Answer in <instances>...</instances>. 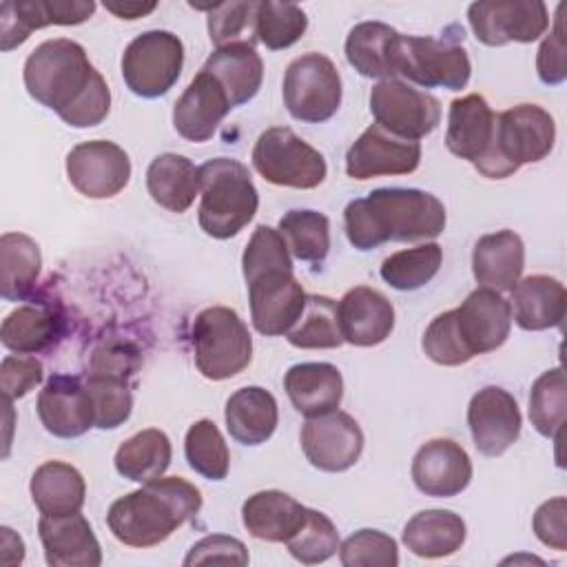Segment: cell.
Segmentation results:
<instances>
[{
    "mask_svg": "<svg viewBox=\"0 0 567 567\" xmlns=\"http://www.w3.org/2000/svg\"><path fill=\"white\" fill-rule=\"evenodd\" d=\"M22 78L27 93L73 128L97 126L111 111L109 84L75 40L53 38L38 44Z\"/></svg>",
    "mask_w": 567,
    "mask_h": 567,
    "instance_id": "1",
    "label": "cell"
},
{
    "mask_svg": "<svg viewBox=\"0 0 567 567\" xmlns=\"http://www.w3.org/2000/svg\"><path fill=\"white\" fill-rule=\"evenodd\" d=\"M348 241L372 250L385 241L434 239L445 230L443 202L419 188H377L343 210Z\"/></svg>",
    "mask_w": 567,
    "mask_h": 567,
    "instance_id": "2",
    "label": "cell"
},
{
    "mask_svg": "<svg viewBox=\"0 0 567 567\" xmlns=\"http://www.w3.org/2000/svg\"><path fill=\"white\" fill-rule=\"evenodd\" d=\"M241 270L255 330L266 337L286 334L299 319L308 295L292 275L290 250L281 233L259 224L246 244Z\"/></svg>",
    "mask_w": 567,
    "mask_h": 567,
    "instance_id": "3",
    "label": "cell"
},
{
    "mask_svg": "<svg viewBox=\"0 0 567 567\" xmlns=\"http://www.w3.org/2000/svg\"><path fill=\"white\" fill-rule=\"evenodd\" d=\"M202 509V492L182 476H159L113 501L111 534L128 547H155Z\"/></svg>",
    "mask_w": 567,
    "mask_h": 567,
    "instance_id": "4",
    "label": "cell"
},
{
    "mask_svg": "<svg viewBox=\"0 0 567 567\" xmlns=\"http://www.w3.org/2000/svg\"><path fill=\"white\" fill-rule=\"evenodd\" d=\"M554 142V117L538 104H518L496 115L492 146L474 168L489 179H505L523 164L545 159Z\"/></svg>",
    "mask_w": 567,
    "mask_h": 567,
    "instance_id": "5",
    "label": "cell"
},
{
    "mask_svg": "<svg viewBox=\"0 0 567 567\" xmlns=\"http://www.w3.org/2000/svg\"><path fill=\"white\" fill-rule=\"evenodd\" d=\"M197 221L208 237H235L257 213L259 195L248 168L233 157H215L199 166Z\"/></svg>",
    "mask_w": 567,
    "mask_h": 567,
    "instance_id": "6",
    "label": "cell"
},
{
    "mask_svg": "<svg viewBox=\"0 0 567 567\" xmlns=\"http://www.w3.org/2000/svg\"><path fill=\"white\" fill-rule=\"evenodd\" d=\"M193 357L202 377L224 381L252 361V337L244 319L226 306H210L202 310L190 330Z\"/></svg>",
    "mask_w": 567,
    "mask_h": 567,
    "instance_id": "7",
    "label": "cell"
},
{
    "mask_svg": "<svg viewBox=\"0 0 567 567\" xmlns=\"http://www.w3.org/2000/svg\"><path fill=\"white\" fill-rule=\"evenodd\" d=\"M463 38L443 40L430 35H401L394 47V71L423 89L461 91L470 82L472 64L461 47Z\"/></svg>",
    "mask_w": 567,
    "mask_h": 567,
    "instance_id": "8",
    "label": "cell"
},
{
    "mask_svg": "<svg viewBox=\"0 0 567 567\" xmlns=\"http://www.w3.org/2000/svg\"><path fill=\"white\" fill-rule=\"evenodd\" d=\"M252 166L266 182L301 190L317 188L328 175L323 155L288 126L266 128L257 137Z\"/></svg>",
    "mask_w": 567,
    "mask_h": 567,
    "instance_id": "9",
    "label": "cell"
},
{
    "mask_svg": "<svg viewBox=\"0 0 567 567\" xmlns=\"http://www.w3.org/2000/svg\"><path fill=\"white\" fill-rule=\"evenodd\" d=\"M184 66L182 40L162 29L144 31L128 42L122 55L124 84L137 97H162L179 80Z\"/></svg>",
    "mask_w": 567,
    "mask_h": 567,
    "instance_id": "10",
    "label": "cell"
},
{
    "mask_svg": "<svg viewBox=\"0 0 567 567\" xmlns=\"http://www.w3.org/2000/svg\"><path fill=\"white\" fill-rule=\"evenodd\" d=\"M281 93L295 120L321 124L339 111L341 75L328 55L310 51L288 64Z\"/></svg>",
    "mask_w": 567,
    "mask_h": 567,
    "instance_id": "11",
    "label": "cell"
},
{
    "mask_svg": "<svg viewBox=\"0 0 567 567\" xmlns=\"http://www.w3.org/2000/svg\"><path fill=\"white\" fill-rule=\"evenodd\" d=\"M370 113L377 124L403 140H421L441 122V102L427 91L388 78L379 80L370 91Z\"/></svg>",
    "mask_w": 567,
    "mask_h": 567,
    "instance_id": "12",
    "label": "cell"
},
{
    "mask_svg": "<svg viewBox=\"0 0 567 567\" xmlns=\"http://www.w3.org/2000/svg\"><path fill=\"white\" fill-rule=\"evenodd\" d=\"M470 27L478 42L503 47L507 42H534L549 27V13L540 0H483L467 9Z\"/></svg>",
    "mask_w": 567,
    "mask_h": 567,
    "instance_id": "13",
    "label": "cell"
},
{
    "mask_svg": "<svg viewBox=\"0 0 567 567\" xmlns=\"http://www.w3.org/2000/svg\"><path fill=\"white\" fill-rule=\"evenodd\" d=\"M66 177L80 195L89 199H109L128 184L131 159L115 142H82L66 155Z\"/></svg>",
    "mask_w": 567,
    "mask_h": 567,
    "instance_id": "14",
    "label": "cell"
},
{
    "mask_svg": "<svg viewBox=\"0 0 567 567\" xmlns=\"http://www.w3.org/2000/svg\"><path fill=\"white\" fill-rule=\"evenodd\" d=\"M299 439L310 465L323 472H346L363 452V432L359 423L341 410L310 416L303 423Z\"/></svg>",
    "mask_w": 567,
    "mask_h": 567,
    "instance_id": "15",
    "label": "cell"
},
{
    "mask_svg": "<svg viewBox=\"0 0 567 567\" xmlns=\"http://www.w3.org/2000/svg\"><path fill=\"white\" fill-rule=\"evenodd\" d=\"M454 326L465 352L474 359L476 354L492 352L507 341L512 306L498 290L481 286L472 290L458 308H454Z\"/></svg>",
    "mask_w": 567,
    "mask_h": 567,
    "instance_id": "16",
    "label": "cell"
},
{
    "mask_svg": "<svg viewBox=\"0 0 567 567\" xmlns=\"http://www.w3.org/2000/svg\"><path fill=\"white\" fill-rule=\"evenodd\" d=\"M421 164V144L370 124L346 153V173L352 179L408 175Z\"/></svg>",
    "mask_w": 567,
    "mask_h": 567,
    "instance_id": "17",
    "label": "cell"
},
{
    "mask_svg": "<svg viewBox=\"0 0 567 567\" xmlns=\"http://www.w3.org/2000/svg\"><path fill=\"white\" fill-rule=\"evenodd\" d=\"M467 425L481 454L501 456L520 436L523 416L516 399L507 390L485 385L467 405Z\"/></svg>",
    "mask_w": 567,
    "mask_h": 567,
    "instance_id": "18",
    "label": "cell"
},
{
    "mask_svg": "<svg viewBox=\"0 0 567 567\" xmlns=\"http://www.w3.org/2000/svg\"><path fill=\"white\" fill-rule=\"evenodd\" d=\"M40 423L58 439H78L95 425L93 401L80 377L53 374L35 401Z\"/></svg>",
    "mask_w": 567,
    "mask_h": 567,
    "instance_id": "19",
    "label": "cell"
},
{
    "mask_svg": "<svg viewBox=\"0 0 567 567\" xmlns=\"http://www.w3.org/2000/svg\"><path fill=\"white\" fill-rule=\"evenodd\" d=\"M93 0L4 2L0 9V49H16L31 35L33 29H44L49 24H82L93 16Z\"/></svg>",
    "mask_w": 567,
    "mask_h": 567,
    "instance_id": "20",
    "label": "cell"
},
{
    "mask_svg": "<svg viewBox=\"0 0 567 567\" xmlns=\"http://www.w3.org/2000/svg\"><path fill=\"white\" fill-rule=\"evenodd\" d=\"M412 481L425 496H456L472 481L470 454L452 439H432L412 458Z\"/></svg>",
    "mask_w": 567,
    "mask_h": 567,
    "instance_id": "21",
    "label": "cell"
},
{
    "mask_svg": "<svg viewBox=\"0 0 567 567\" xmlns=\"http://www.w3.org/2000/svg\"><path fill=\"white\" fill-rule=\"evenodd\" d=\"M230 109L224 86L202 69L175 102L173 126L184 140L202 144L215 135Z\"/></svg>",
    "mask_w": 567,
    "mask_h": 567,
    "instance_id": "22",
    "label": "cell"
},
{
    "mask_svg": "<svg viewBox=\"0 0 567 567\" xmlns=\"http://www.w3.org/2000/svg\"><path fill=\"white\" fill-rule=\"evenodd\" d=\"M38 534L44 558L51 567H97L102 565V547L91 523L80 514L47 516L38 520Z\"/></svg>",
    "mask_w": 567,
    "mask_h": 567,
    "instance_id": "23",
    "label": "cell"
},
{
    "mask_svg": "<svg viewBox=\"0 0 567 567\" xmlns=\"http://www.w3.org/2000/svg\"><path fill=\"white\" fill-rule=\"evenodd\" d=\"M337 315L343 341L359 348L383 343L394 328V308L390 299L368 286L348 290L337 303Z\"/></svg>",
    "mask_w": 567,
    "mask_h": 567,
    "instance_id": "24",
    "label": "cell"
},
{
    "mask_svg": "<svg viewBox=\"0 0 567 567\" xmlns=\"http://www.w3.org/2000/svg\"><path fill=\"white\" fill-rule=\"evenodd\" d=\"M496 113L478 93L463 95L450 104L445 146L452 155L476 164L494 137Z\"/></svg>",
    "mask_w": 567,
    "mask_h": 567,
    "instance_id": "25",
    "label": "cell"
},
{
    "mask_svg": "<svg viewBox=\"0 0 567 567\" xmlns=\"http://www.w3.org/2000/svg\"><path fill=\"white\" fill-rule=\"evenodd\" d=\"M525 268V244L514 230L483 235L472 250V272L483 288L512 292Z\"/></svg>",
    "mask_w": 567,
    "mask_h": 567,
    "instance_id": "26",
    "label": "cell"
},
{
    "mask_svg": "<svg viewBox=\"0 0 567 567\" xmlns=\"http://www.w3.org/2000/svg\"><path fill=\"white\" fill-rule=\"evenodd\" d=\"M284 390L292 408L310 419L339 408L343 396V377L332 363H297L286 372Z\"/></svg>",
    "mask_w": 567,
    "mask_h": 567,
    "instance_id": "27",
    "label": "cell"
},
{
    "mask_svg": "<svg viewBox=\"0 0 567 567\" xmlns=\"http://www.w3.org/2000/svg\"><path fill=\"white\" fill-rule=\"evenodd\" d=\"M565 286L549 275H532L518 279L512 288V319L518 328L538 332L558 328L565 319Z\"/></svg>",
    "mask_w": 567,
    "mask_h": 567,
    "instance_id": "28",
    "label": "cell"
},
{
    "mask_svg": "<svg viewBox=\"0 0 567 567\" xmlns=\"http://www.w3.org/2000/svg\"><path fill=\"white\" fill-rule=\"evenodd\" d=\"M308 507L281 489L255 492L241 505V520L250 536L266 543H286L306 520Z\"/></svg>",
    "mask_w": 567,
    "mask_h": 567,
    "instance_id": "29",
    "label": "cell"
},
{
    "mask_svg": "<svg viewBox=\"0 0 567 567\" xmlns=\"http://www.w3.org/2000/svg\"><path fill=\"white\" fill-rule=\"evenodd\" d=\"M202 69L224 86L233 109L250 102L261 89L264 62L248 40L217 47Z\"/></svg>",
    "mask_w": 567,
    "mask_h": 567,
    "instance_id": "30",
    "label": "cell"
},
{
    "mask_svg": "<svg viewBox=\"0 0 567 567\" xmlns=\"http://www.w3.org/2000/svg\"><path fill=\"white\" fill-rule=\"evenodd\" d=\"M64 317L49 303L18 306L0 326V341L16 354H38L64 334Z\"/></svg>",
    "mask_w": 567,
    "mask_h": 567,
    "instance_id": "31",
    "label": "cell"
},
{
    "mask_svg": "<svg viewBox=\"0 0 567 567\" xmlns=\"http://www.w3.org/2000/svg\"><path fill=\"white\" fill-rule=\"evenodd\" d=\"M224 416L230 436L241 445L266 443L279 423L275 396L259 385H248L233 392L226 401Z\"/></svg>",
    "mask_w": 567,
    "mask_h": 567,
    "instance_id": "32",
    "label": "cell"
},
{
    "mask_svg": "<svg viewBox=\"0 0 567 567\" xmlns=\"http://www.w3.org/2000/svg\"><path fill=\"white\" fill-rule=\"evenodd\" d=\"M146 188L162 208L186 213L202 190L199 168L184 155L162 153L146 168Z\"/></svg>",
    "mask_w": 567,
    "mask_h": 567,
    "instance_id": "33",
    "label": "cell"
},
{
    "mask_svg": "<svg viewBox=\"0 0 567 567\" xmlns=\"http://www.w3.org/2000/svg\"><path fill=\"white\" fill-rule=\"evenodd\" d=\"M465 520L450 509H423L403 527V545L421 558L456 554L465 543Z\"/></svg>",
    "mask_w": 567,
    "mask_h": 567,
    "instance_id": "34",
    "label": "cell"
},
{
    "mask_svg": "<svg viewBox=\"0 0 567 567\" xmlns=\"http://www.w3.org/2000/svg\"><path fill=\"white\" fill-rule=\"evenodd\" d=\"M29 489L35 507L47 516L80 512L86 496L84 476L78 467L64 461H47L35 467Z\"/></svg>",
    "mask_w": 567,
    "mask_h": 567,
    "instance_id": "35",
    "label": "cell"
},
{
    "mask_svg": "<svg viewBox=\"0 0 567 567\" xmlns=\"http://www.w3.org/2000/svg\"><path fill=\"white\" fill-rule=\"evenodd\" d=\"M399 31L385 22H359L346 38V58L363 78H394V47Z\"/></svg>",
    "mask_w": 567,
    "mask_h": 567,
    "instance_id": "36",
    "label": "cell"
},
{
    "mask_svg": "<svg viewBox=\"0 0 567 567\" xmlns=\"http://www.w3.org/2000/svg\"><path fill=\"white\" fill-rule=\"evenodd\" d=\"M40 246L24 233L0 237V295L4 301L27 299L40 277Z\"/></svg>",
    "mask_w": 567,
    "mask_h": 567,
    "instance_id": "37",
    "label": "cell"
},
{
    "mask_svg": "<svg viewBox=\"0 0 567 567\" xmlns=\"http://www.w3.org/2000/svg\"><path fill=\"white\" fill-rule=\"evenodd\" d=\"M171 456H173V447L166 432L148 427L126 439L117 447L113 461H115V470L124 478L144 485L148 481L164 476V472L171 465Z\"/></svg>",
    "mask_w": 567,
    "mask_h": 567,
    "instance_id": "38",
    "label": "cell"
},
{
    "mask_svg": "<svg viewBox=\"0 0 567 567\" xmlns=\"http://www.w3.org/2000/svg\"><path fill=\"white\" fill-rule=\"evenodd\" d=\"M286 339L301 350L339 348L343 334L339 328L337 301L326 295H308L306 306L295 326L286 332Z\"/></svg>",
    "mask_w": 567,
    "mask_h": 567,
    "instance_id": "39",
    "label": "cell"
},
{
    "mask_svg": "<svg viewBox=\"0 0 567 567\" xmlns=\"http://www.w3.org/2000/svg\"><path fill=\"white\" fill-rule=\"evenodd\" d=\"M279 233L299 261L321 264L330 250V221L319 210L292 208L279 219Z\"/></svg>",
    "mask_w": 567,
    "mask_h": 567,
    "instance_id": "40",
    "label": "cell"
},
{
    "mask_svg": "<svg viewBox=\"0 0 567 567\" xmlns=\"http://www.w3.org/2000/svg\"><path fill=\"white\" fill-rule=\"evenodd\" d=\"M443 261V248L436 241H427L414 248L392 252L381 264V279L394 290H419L432 281Z\"/></svg>",
    "mask_w": 567,
    "mask_h": 567,
    "instance_id": "41",
    "label": "cell"
},
{
    "mask_svg": "<svg viewBox=\"0 0 567 567\" xmlns=\"http://www.w3.org/2000/svg\"><path fill=\"white\" fill-rule=\"evenodd\" d=\"M308 29V16L299 4L292 2H257L252 33L270 51L292 47Z\"/></svg>",
    "mask_w": 567,
    "mask_h": 567,
    "instance_id": "42",
    "label": "cell"
},
{
    "mask_svg": "<svg viewBox=\"0 0 567 567\" xmlns=\"http://www.w3.org/2000/svg\"><path fill=\"white\" fill-rule=\"evenodd\" d=\"M184 454L197 474L208 481H224L230 467V452L228 445L210 419L195 421L184 439Z\"/></svg>",
    "mask_w": 567,
    "mask_h": 567,
    "instance_id": "43",
    "label": "cell"
},
{
    "mask_svg": "<svg viewBox=\"0 0 567 567\" xmlns=\"http://www.w3.org/2000/svg\"><path fill=\"white\" fill-rule=\"evenodd\" d=\"M567 390L563 368H551L543 372L529 392V421L538 434L547 439H560L565 425Z\"/></svg>",
    "mask_w": 567,
    "mask_h": 567,
    "instance_id": "44",
    "label": "cell"
},
{
    "mask_svg": "<svg viewBox=\"0 0 567 567\" xmlns=\"http://www.w3.org/2000/svg\"><path fill=\"white\" fill-rule=\"evenodd\" d=\"M286 547L303 565L326 563L339 549V532L323 512L308 507L303 525L286 540Z\"/></svg>",
    "mask_w": 567,
    "mask_h": 567,
    "instance_id": "45",
    "label": "cell"
},
{
    "mask_svg": "<svg viewBox=\"0 0 567 567\" xmlns=\"http://www.w3.org/2000/svg\"><path fill=\"white\" fill-rule=\"evenodd\" d=\"M84 383L93 401L95 427L115 430L131 416L133 392H131L128 379L89 372Z\"/></svg>",
    "mask_w": 567,
    "mask_h": 567,
    "instance_id": "46",
    "label": "cell"
},
{
    "mask_svg": "<svg viewBox=\"0 0 567 567\" xmlns=\"http://www.w3.org/2000/svg\"><path fill=\"white\" fill-rule=\"evenodd\" d=\"M339 560L346 567H396L399 547L385 532L359 529L339 545Z\"/></svg>",
    "mask_w": 567,
    "mask_h": 567,
    "instance_id": "47",
    "label": "cell"
},
{
    "mask_svg": "<svg viewBox=\"0 0 567 567\" xmlns=\"http://www.w3.org/2000/svg\"><path fill=\"white\" fill-rule=\"evenodd\" d=\"M257 2H215L208 9V33L215 47L230 42H246L244 33L252 31ZM255 38V33H252Z\"/></svg>",
    "mask_w": 567,
    "mask_h": 567,
    "instance_id": "48",
    "label": "cell"
},
{
    "mask_svg": "<svg viewBox=\"0 0 567 567\" xmlns=\"http://www.w3.org/2000/svg\"><path fill=\"white\" fill-rule=\"evenodd\" d=\"M421 346L427 359L439 365H463L470 361V354L465 352L454 326V310H445L430 321Z\"/></svg>",
    "mask_w": 567,
    "mask_h": 567,
    "instance_id": "49",
    "label": "cell"
},
{
    "mask_svg": "<svg viewBox=\"0 0 567 567\" xmlns=\"http://www.w3.org/2000/svg\"><path fill=\"white\" fill-rule=\"evenodd\" d=\"M563 4H558L554 29L545 35V40L538 47L536 53V71L543 84L554 86L565 82L567 78V44H565V31H563Z\"/></svg>",
    "mask_w": 567,
    "mask_h": 567,
    "instance_id": "50",
    "label": "cell"
},
{
    "mask_svg": "<svg viewBox=\"0 0 567 567\" xmlns=\"http://www.w3.org/2000/svg\"><path fill=\"white\" fill-rule=\"evenodd\" d=\"M140 363H142V354L133 343L111 339V341L100 343L93 350L89 372L131 379L137 372Z\"/></svg>",
    "mask_w": 567,
    "mask_h": 567,
    "instance_id": "51",
    "label": "cell"
},
{
    "mask_svg": "<svg viewBox=\"0 0 567 567\" xmlns=\"http://www.w3.org/2000/svg\"><path fill=\"white\" fill-rule=\"evenodd\" d=\"M42 363L31 354H7L0 363V390L13 401L29 394L42 381Z\"/></svg>",
    "mask_w": 567,
    "mask_h": 567,
    "instance_id": "52",
    "label": "cell"
},
{
    "mask_svg": "<svg viewBox=\"0 0 567 567\" xmlns=\"http://www.w3.org/2000/svg\"><path fill=\"white\" fill-rule=\"evenodd\" d=\"M215 563V560H224V563H237V565H246L248 563V549L239 538L226 536V534H210L204 536L202 540H197L186 558L184 565H199V563Z\"/></svg>",
    "mask_w": 567,
    "mask_h": 567,
    "instance_id": "53",
    "label": "cell"
},
{
    "mask_svg": "<svg viewBox=\"0 0 567 567\" xmlns=\"http://www.w3.org/2000/svg\"><path fill=\"white\" fill-rule=\"evenodd\" d=\"M565 514H567V501L565 496H556L545 501L532 520L534 534L538 540L556 551L567 549V527H565Z\"/></svg>",
    "mask_w": 567,
    "mask_h": 567,
    "instance_id": "54",
    "label": "cell"
},
{
    "mask_svg": "<svg viewBox=\"0 0 567 567\" xmlns=\"http://www.w3.org/2000/svg\"><path fill=\"white\" fill-rule=\"evenodd\" d=\"M104 9L111 11L113 16L122 18V20H137V18H144L146 13L155 11V9H157V2H135V0H120V2H113V0H106V2H104Z\"/></svg>",
    "mask_w": 567,
    "mask_h": 567,
    "instance_id": "55",
    "label": "cell"
},
{
    "mask_svg": "<svg viewBox=\"0 0 567 567\" xmlns=\"http://www.w3.org/2000/svg\"><path fill=\"white\" fill-rule=\"evenodd\" d=\"M2 532V540H0V545H2V563L7 565L9 563V554H13V565L18 563H22V558H24V543H22V538L18 536V534H13V529L11 527H2L0 529Z\"/></svg>",
    "mask_w": 567,
    "mask_h": 567,
    "instance_id": "56",
    "label": "cell"
}]
</instances>
